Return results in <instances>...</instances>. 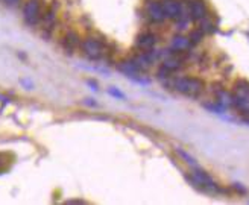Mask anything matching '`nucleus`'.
I'll return each instance as SVG.
<instances>
[{"label": "nucleus", "instance_id": "nucleus-4", "mask_svg": "<svg viewBox=\"0 0 249 205\" xmlns=\"http://www.w3.org/2000/svg\"><path fill=\"white\" fill-rule=\"evenodd\" d=\"M81 49L84 55L90 59H101L105 52L104 43L101 40H97V38H85L81 43Z\"/></svg>", "mask_w": 249, "mask_h": 205}, {"label": "nucleus", "instance_id": "nucleus-12", "mask_svg": "<svg viewBox=\"0 0 249 205\" xmlns=\"http://www.w3.org/2000/svg\"><path fill=\"white\" fill-rule=\"evenodd\" d=\"M78 46H81V38L76 32H69L66 37H64V47L66 50L71 54V50H74Z\"/></svg>", "mask_w": 249, "mask_h": 205}, {"label": "nucleus", "instance_id": "nucleus-8", "mask_svg": "<svg viewBox=\"0 0 249 205\" xmlns=\"http://www.w3.org/2000/svg\"><path fill=\"white\" fill-rule=\"evenodd\" d=\"M189 14L193 20L201 21L208 16V8L204 0H190L189 2Z\"/></svg>", "mask_w": 249, "mask_h": 205}, {"label": "nucleus", "instance_id": "nucleus-6", "mask_svg": "<svg viewBox=\"0 0 249 205\" xmlns=\"http://www.w3.org/2000/svg\"><path fill=\"white\" fill-rule=\"evenodd\" d=\"M160 2H161V5H163V9L166 12L167 19L178 20L181 16L185 14L181 0H160Z\"/></svg>", "mask_w": 249, "mask_h": 205}, {"label": "nucleus", "instance_id": "nucleus-13", "mask_svg": "<svg viewBox=\"0 0 249 205\" xmlns=\"http://www.w3.org/2000/svg\"><path fill=\"white\" fill-rule=\"evenodd\" d=\"M216 96H217V102L223 108L232 107V94L227 93L225 90H219V92L216 93Z\"/></svg>", "mask_w": 249, "mask_h": 205}, {"label": "nucleus", "instance_id": "nucleus-16", "mask_svg": "<svg viewBox=\"0 0 249 205\" xmlns=\"http://www.w3.org/2000/svg\"><path fill=\"white\" fill-rule=\"evenodd\" d=\"M178 155L187 163V164H190V166H193V168H199V166H197V163H196V160L192 157V155H189V153H187V152H184L182 149H178Z\"/></svg>", "mask_w": 249, "mask_h": 205}, {"label": "nucleus", "instance_id": "nucleus-10", "mask_svg": "<svg viewBox=\"0 0 249 205\" xmlns=\"http://www.w3.org/2000/svg\"><path fill=\"white\" fill-rule=\"evenodd\" d=\"M155 44H157V37L154 34L146 32L137 38V47L142 50H151Z\"/></svg>", "mask_w": 249, "mask_h": 205}, {"label": "nucleus", "instance_id": "nucleus-14", "mask_svg": "<svg viewBox=\"0 0 249 205\" xmlns=\"http://www.w3.org/2000/svg\"><path fill=\"white\" fill-rule=\"evenodd\" d=\"M119 69H120L123 73L129 75V76H134L137 72L140 70L139 66H137V64H135L134 61H122V62L119 64Z\"/></svg>", "mask_w": 249, "mask_h": 205}, {"label": "nucleus", "instance_id": "nucleus-9", "mask_svg": "<svg viewBox=\"0 0 249 205\" xmlns=\"http://www.w3.org/2000/svg\"><path fill=\"white\" fill-rule=\"evenodd\" d=\"M41 23H43L44 32L47 35H51V32L55 28V23H56V6L55 5L46 9V12L43 14V19H41Z\"/></svg>", "mask_w": 249, "mask_h": 205}, {"label": "nucleus", "instance_id": "nucleus-11", "mask_svg": "<svg viewBox=\"0 0 249 205\" xmlns=\"http://www.w3.org/2000/svg\"><path fill=\"white\" fill-rule=\"evenodd\" d=\"M192 47L190 38H185L182 35H177L172 40V50H177V52H184V50H189Z\"/></svg>", "mask_w": 249, "mask_h": 205}, {"label": "nucleus", "instance_id": "nucleus-15", "mask_svg": "<svg viewBox=\"0 0 249 205\" xmlns=\"http://www.w3.org/2000/svg\"><path fill=\"white\" fill-rule=\"evenodd\" d=\"M181 66H182V64L178 59H166L164 64H163V67L167 69L169 72H175V70L181 69Z\"/></svg>", "mask_w": 249, "mask_h": 205}, {"label": "nucleus", "instance_id": "nucleus-1", "mask_svg": "<svg viewBox=\"0 0 249 205\" xmlns=\"http://www.w3.org/2000/svg\"><path fill=\"white\" fill-rule=\"evenodd\" d=\"M232 107L237 108L242 114H249V82L237 81L234 85L232 93Z\"/></svg>", "mask_w": 249, "mask_h": 205}, {"label": "nucleus", "instance_id": "nucleus-7", "mask_svg": "<svg viewBox=\"0 0 249 205\" xmlns=\"http://www.w3.org/2000/svg\"><path fill=\"white\" fill-rule=\"evenodd\" d=\"M146 14L155 23H161L167 19L166 12L163 9V5H161V2H158V0H151V2L146 3Z\"/></svg>", "mask_w": 249, "mask_h": 205}, {"label": "nucleus", "instance_id": "nucleus-18", "mask_svg": "<svg viewBox=\"0 0 249 205\" xmlns=\"http://www.w3.org/2000/svg\"><path fill=\"white\" fill-rule=\"evenodd\" d=\"M109 93H111V94H113V96H116V97L124 99V96H123V94H122L120 92H117V90H114V88H111V90H109Z\"/></svg>", "mask_w": 249, "mask_h": 205}, {"label": "nucleus", "instance_id": "nucleus-2", "mask_svg": "<svg viewBox=\"0 0 249 205\" xmlns=\"http://www.w3.org/2000/svg\"><path fill=\"white\" fill-rule=\"evenodd\" d=\"M204 82L197 78H178L173 81V88L177 92L187 94V96H197L204 92Z\"/></svg>", "mask_w": 249, "mask_h": 205}, {"label": "nucleus", "instance_id": "nucleus-5", "mask_svg": "<svg viewBox=\"0 0 249 205\" xmlns=\"http://www.w3.org/2000/svg\"><path fill=\"white\" fill-rule=\"evenodd\" d=\"M192 179L196 186H201L207 191H217L219 190L217 184L214 183V179L199 168H195V170L192 172Z\"/></svg>", "mask_w": 249, "mask_h": 205}, {"label": "nucleus", "instance_id": "nucleus-17", "mask_svg": "<svg viewBox=\"0 0 249 205\" xmlns=\"http://www.w3.org/2000/svg\"><path fill=\"white\" fill-rule=\"evenodd\" d=\"M204 37V32L199 29V31H196V32H193L192 35H190V41L192 43H199L201 41V38Z\"/></svg>", "mask_w": 249, "mask_h": 205}, {"label": "nucleus", "instance_id": "nucleus-19", "mask_svg": "<svg viewBox=\"0 0 249 205\" xmlns=\"http://www.w3.org/2000/svg\"><path fill=\"white\" fill-rule=\"evenodd\" d=\"M3 2H5L6 5L16 6V5H18V3H20V0H3Z\"/></svg>", "mask_w": 249, "mask_h": 205}, {"label": "nucleus", "instance_id": "nucleus-21", "mask_svg": "<svg viewBox=\"0 0 249 205\" xmlns=\"http://www.w3.org/2000/svg\"><path fill=\"white\" fill-rule=\"evenodd\" d=\"M89 85H90V87H93V90H97V85H96V82H93V81H89Z\"/></svg>", "mask_w": 249, "mask_h": 205}, {"label": "nucleus", "instance_id": "nucleus-20", "mask_svg": "<svg viewBox=\"0 0 249 205\" xmlns=\"http://www.w3.org/2000/svg\"><path fill=\"white\" fill-rule=\"evenodd\" d=\"M21 84H23V85H26V87H28V90H31V88H32V84H31L29 81H21Z\"/></svg>", "mask_w": 249, "mask_h": 205}, {"label": "nucleus", "instance_id": "nucleus-3", "mask_svg": "<svg viewBox=\"0 0 249 205\" xmlns=\"http://www.w3.org/2000/svg\"><path fill=\"white\" fill-rule=\"evenodd\" d=\"M23 19L29 26L38 24L43 19V0H28L23 6Z\"/></svg>", "mask_w": 249, "mask_h": 205}]
</instances>
